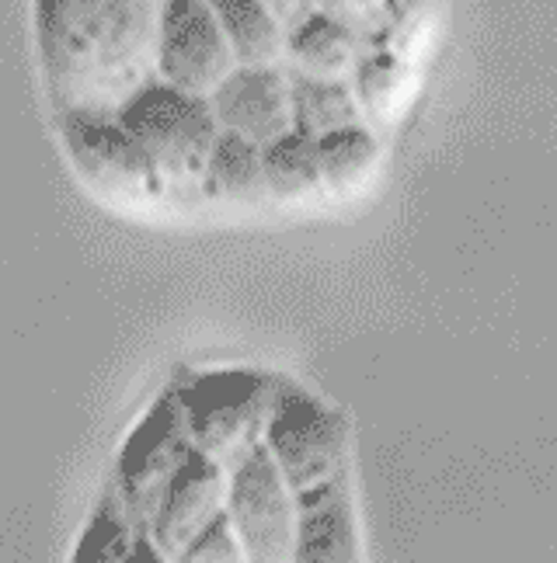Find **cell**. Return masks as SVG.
Here are the masks:
<instances>
[{"instance_id": "obj_1", "label": "cell", "mask_w": 557, "mask_h": 563, "mask_svg": "<svg viewBox=\"0 0 557 563\" xmlns=\"http://www.w3.org/2000/svg\"><path fill=\"white\" fill-rule=\"evenodd\" d=\"M241 63L206 0H154V77L196 98H212ZM146 84V88H150Z\"/></svg>"}, {"instance_id": "obj_2", "label": "cell", "mask_w": 557, "mask_h": 563, "mask_svg": "<svg viewBox=\"0 0 557 563\" xmlns=\"http://www.w3.org/2000/svg\"><path fill=\"white\" fill-rule=\"evenodd\" d=\"M209 108L220 133L269 146L293 129V74L283 67H238L209 98Z\"/></svg>"}, {"instance_id": "obj_3", "label": "cell", "mask_w": 557, "mask_h": 563, "mask_svg": "<svg viewBox=\"0 0 557 563\" xmlns=\"http://www.w3.org/2000/svg\"><path fill=\"white\" fill-rule=\"evenodd\" d=\"M362 56V35L325 11L299 21L286 38V59L296 77L349 80Z\"/></svg>"}, {"instance_id": "obj_4", "label": "cell", "mask_w": 557, "mask_h": 563, "mask_svg": "<svg viewBox=\"0 0 557 563\" xmlns=\"http://www.w3.org/2000/svg\"><path fill=\"white\" fill-rule=\"evenodd\" d=\"M352 88L367 125H397L418 98V70L415 63L391 49H376L359 59L352 74Z\"/></svg>"}, {"instance_id": "obj_5", "label": "cell", "mask_w": 557, "mask_h": 563, "mask_svg": "<svg viewBox=\"0 0 557 563\" xmlns=\"http://www.w3.org/2000/svg\"><path fill=\"white\" fill-rule=\"evenodd\" d=\"M230 38L241 67H278L286 59V29L265 0H206Z\"/></svg>"}, {"instance_id": "obj_6", "label": "cell", "mask_w": 557, "mask_h": 563, "mask_svg": "<svg viewBox=\"0 0 557 563\" xmlns=\"http://www.w3.org/2000/svg\"><path fill=\"white\" fill-rule=\"evenodd\" d=\"M317 157H320V178H325V195H338V199H352L367 188L383 164V146L373 125L359 122L349 129H338L317 140Z\"/></svg>"}, {"instance_id": "obj_7", "label": "cell", "mask_w": 557, "mask_h": 563, "mask_svg": "<svg viewBox=\"0 0 557 563\" xmlns=\"http://www.w3.org/2000/svg\"><path fill=\"white\" fill-rule=\"evenodd\" d=\"M209 199L251 206L269 199V181H265V146L251 143L244 136L220 133L217 150L209 157Z\"/></svg>"}, {"instance_id": "obj_8", "label": "cell", "mask_w": 557, "mask_h": 563, "mask_svg": "<svg viewBox=\"0 0 557 563\" xmlns=\"http://www.w3.org/2000/svg\"><path fill=\"white\" fill-rule=\"evenodd\" d=\"M367 122L349 80H320L293 74V129L320 140L338 129Z\"/></svg>"}, {"instance_id": "obj_9", "label": "cell", "mask_w": 557, "mask_h": 563, "mask_svg": "<svg viewBox=\"0 0 557 563\" xmlns=\"http://www.w3.org/2000/svg\"><path fill=\"white\" fill-rule=\"evenodd\" d=\"M265 181L272 199L283 202H304L325 191L317 140L299 133V129H290L286 136L272 140L265 146Z\"/></svg>"}, {"instance_id": "obj_10", "label": "cell", "mask_w": 557, "mask_h": 563, "mask_svg": "<svg viewBox=\"0 0 557 563\" xmlns=\"http://www.w3.org/2000/svg\"><path fill=\"white\" fill-rule=\"evenodd\" d=\"M320 11L338 18L341 25H349L362 38L383 29V18H387L391 0H317Z\"/></svg>"}, {"instance_id": "obj_11", "label": "cell", "mask_w": 557, "mask_h": 563, "mask_svg": "<svg viewBox=\"0 0 557 563\" xmlns=\"http://www.w3.org/2000/svg\"><path fill=\"white\" fill-rule=\"evenodd\" d=\"M265 4L278 18V25L286 29V35L299 25V21H307L314 11H320L317 0H265Z\"/></svg>"}, {"instance_id": "obj_12", "label": "cell", "mask_w": 557, "mask_h": 563, "mask_svg": "<svg viewBox=\"0 0 557 563\" xmlns=\"http://www.w3.org/2000/svg\"><path fill=\"white\" fill-rule=\"evenodd\" d=\"M401 4H415V0H401Z\"/></svg>"}]
</instances>
